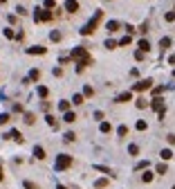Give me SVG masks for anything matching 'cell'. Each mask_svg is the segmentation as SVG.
<instances>
[{"label": "cell", "instance_id": "6da1fadb", "mask_svg": "<svg viewBox=\"0 0 175 189\" xmlns=\"http://www.w3.org/2000/svg\"><path fill=\"white\" fill-rule=\"evenodd\" d=\"M101 16H103V12H96L92 18H90V23H88V25H83L81 27V34L83 36H88V34H92L94 30H96V25H99V21H101Z\"/></svg>", "mask_w": 175, "mask_h": 189}, {"label": "cell", "instance_id": "7a4b0ae2", "mask_svg": "<svg viewBox=\"0 0 175 189\" xmlns=\"http://www.w3.org/2000/svg\"><path fill=\"white\" fill-rule=\"evenodd\" d=\"M70 164H72V158L65 155V153H61V155L56 158V164H54V167H56V171H65Z\"/></svg>", "mask_w": 175, "mask_h": 189}, {"label": "cell", "instance_id": "3957f363", "mask_svg": "<svg viewBox=\"0 0 175 189\" xmlns=\"http://www.w3.org/2000/svg\"><path fill=\"white\" fill-rule=\"evenodd\" d=\"M50 18H52V14L47 12V9H41V7L34 9V21L36 23H45V21H50Z\"/></svg>", "mask_w": 175, "mask_h": 189}, {"label": "cell", "instance_id": "277c9868", "mask_svg": "<svg viewBox=\"0 0 175 189\" xmlns=\"http://www.w3.org/2000/svg\"><path fill=\"white\" fill-rule=\"evenodd\" d=\"M153 86V81L150 79H141L139 83H135V86H132V90H137V92H141V90H148Z\"/></svg>", "mask_w": 175, "mask_h": 189}, {"label": "cell", "instance_id": "5b68a950", "mask_svg": "<svg viewBox=\"0 0 175 189\" xmlns=\"http://www.w3.org/2000/svg\"><path fill=\"white\" fill-rule=\"evenodd\" d=\"M63 9H65V12H70V14H76V12H79V2H76V0H65Z\"/></svg>", "mask_w": 175, "mask_h": 189}, {"label": "cell", "instance_id": "8992f818", "mask_svg": "<svg viewBox=\"0 0 175 189\" xmlns=\"http://www.w3.org/2000/svg\"><path fill=\"white\" fill-rule=\"evenodd\" d=\"M47 52V47L43 45H34V47H27V54H45Z\"/></svg>", "mask_w": 175, "mask_h": 189}, {"label": "cell", "instance_id": "52a82bcc", "mask_svg": "<svg viewBox=\"0 0 175 189\" xmlns=\"http://www.w3.org/2000/svg\"><path fill=\"white\" fill-rule=\"evenodd\" d=\"M38 79H41V70H36V68H34L32 72H29V77H27L23 83H29V81H38Z\"/></svg>", "mask_w": 175, "mask_h": 189}, {"label": "cell", "instance_id": "ba28073f", "mask_svg": "<svg viewBox=\"0 0 175 189\" xmlns=\"http://www.w3.org/2000/svg\"><path fill=\"white\" fill-rule=\"evenodd\" d=\"M119 27H121V23H119V21H108V25H105V30H108V32L112 34V32H117V30H119Z\"/></svg>", "mask_w": 175, "mask_h": 189}, {"label": "cell", "instance_id": "9c48e42d", "mask_svg": "<svg viewBox=\"0 0 175 189\" xmlns=\"http://www.w3.org/2000/svg\"><path fill=\"white\" fill-rule=\"evenodd\" d=\"M34 158L36 160H45V149L43 146H34Z\"/></svg>", "mask_w": 175, "mask_h": 189}, {"label": "cell", "instance_id": "30bf717a", "mask_svg": "<svg viewBox=\"0 0 175 189\" xmlns=\"http://www.w3.org/2000/svg\"><path fill=\"white\" fill-rule=\"evenodd\" d=\"M130 99H132V94H130V92H121V94H119V97H117L114 101H119V104H123V101H130Z\"/></svg>", "mask_w": 175, "mask_h": 189}, {"label": "cell", "instance_id": "8fae6325", "mask_svg": "<svg viewBox=\"0 0 175 189\" xmlns=\"http://www.w3.org/2000/svg\"><path fill=\"white\" fill-rule=\"evenodd\" d=\"M5 137H11V140H16V142H23V135H20V133H18V131H16V128L11 131V133H7Z\"/></svg>", "mask_w": 175, "mask_h": 189}, {"label": "cell", "instance_id": "7c38bea8", "mask_svg": "<svg viewBox=\"0 0 175 189\" xmlns=\"http://www.w3.org/2000/svg\"><path fill=\"white\" fill-rule=\"evenodd\" d=\"M139 50H141V52H148V50H150V41L141 39V41H139Z\"/></svg>", "mask_w": 175, "mask_h": 189}, {"label": "cell", "instance_id": "4fadbf2b", "mask_svg": "<svg viewBox=\"0 0 175 189\" xmlns=\"http://www.w3.org/2000/svg\"><path fill=\"white\" fill-rule=\"evenodd\" d=\"M63 119H65V122H67V124H72V122H76V115H74V113H72V110H67V113H65V117H63Z\"/></svg>", "mask_w": 175, "mask_h": 189}, {"label": "cell", "instance_id": "5bb4252c", "mask_svg": "<svg viewBox=\"0 0 175 189\" xmlns=\"http://www.w3.org/2000/svg\"><path fill=\"white\" fill-rule=\"evenodd\" d=\"M159 47H162V50H168V47H171V39H168V36H164V39L159 41Z\"/></svg>", "mask_w": 175, "mask_h": 189}, {"label": "cell", "instance_id": "9a60e30c", "mask_svg": "<svg viewBox=\"0 0 175 189\" xmlns=\"http://www.w3.org/2000/svg\"><path fill=\"white\" fill-rule=\"evenodd\" d=\"M159 155H162V160H171V158H173V151H171V149H162Z\"/></svg>", "mask_w": 175, "mask_h": 189}, {"label": "cell", "instance_id": "2e32d148", "mask_svg": "<svg viewBox=\"0 0 175 189\" xmlns=\"http://www.w3.org/2000/svg\"><path fill=\"white\" fill-rule=\"evenodd\" d=\"M72 104H74V106H81V104H83V94H79V92H76L74 97H72Z\"/></svg>", "mask_w": 175, "mask_h": 189}, {"label": "cell", "instance_id": "e0dca14e", "mask_svg": "<svg viewBox=\"0 0 175 189\" xmlns=\"http://www.w3.org/2000/svg\"><path fill=\"white\" fill-rule=\"evenodd\" d=\"M58 110L67 113V110H70V101H58Z\"/></svg>", "mask_w": 175, "mask_h": 189}, {"label": "cell", "instance_id": "ac0fdd59", "mask_svg": "<svg viewBox=\"0 0 175 189\" xmlns=\"http://www.w3.org/2000/svg\"><path fill=\"white\" fill-rule=\"evenodd\" d=\"M94 169H96V171H101V173H108V176H112V169H108V167H101V164H96Z\"/></svg>", "mask_w": 175, "mask_h": 189}, {"label": "cell", "instance_id": "d6986e66", "mask_svg": "<svg viewBox=\"0 0 175 189\" xmlns=\"http://www.w3.org/2000/svg\"><path fill=\"white\" fill-rule=\"evenodd\" d=\"M23 187H25V189H41V187H38L36 182H32V180H25V182H23Z\"/></svg>", "mask_w": 175, "mask_h": 189}, {"label": "cell", "instance_id": "ffe728a7", "mask_svg": "<svg viewBox=\"0 0 175 189\" xmlns=\"http://www.w3.org/2000/svg\"><path fill=\"white\" fill-rule=\"evenodd\" d=\"M47 94H50V90H47L45 86H38V97H43V99H45Z\"/></svg>", "mask_w": 175, "mask_h": 189}, {"label": "cell", "instance_id": "44dd1931", "mask_svg": "<svg viewBox=\"0 0 175 189\" xmlns=\"http://www.w3.org/2000/svg\"><path fill=\"white\" fill-rule=\"evenodd\" d=\"M34 122H36V117L32 113H25V124H34Z\"/></svg>", "mask_w": 175, "mask_h": 189}, {"label": "cell", "instance_id": "7402d4cb", "mask_svg": "<svg viewBox=\"0 0 175 189\" xmlns=\"http://www.w3.org/2000/svg\"><path fill=\"white\" fill-rule=\"evenodd\" d=\"M117 133H119V137H126V135H128V126H119Z\"/></svg>", "mask_w": 175, "mask_h": 189}, {"label": "cell", "instance_id": "603a6c76", "mask_svg": "<svg viewBox=\"0 0 175 189\" xmlns=\"http://www.w3.org/2000/svg\"><path fill=\"white\" fill-rule=\"evenodd\" d=\"M50 39L56 43V41H61V39H63V34H61V32H52V34H50Z\"/></svg>", "mask_w": 175, "mask_h": 189}, {"label": "cell", "instance_id": "cb8c5ba5", "mask_svg": "<svg viewBox=\"0 0 175 189\" xmlns=\"http://www.w3.org/2000/svg\"><path fill=\"white\" fill-rule=\"evenodd\" d=\"M128 153H130V155H137V153H139V146H137V144H130V146H128Z\"/></svg>", "mask_w": 175, "mask_h": 189}, {"label": "cell", "instance_id": "d4e9b609", "mask_svg": "<svg viewBox=\"0 0 175 189\" xmlns=\"http://www.w3.org/2000/svg\"><path fill=\"white\" fill-rule=\"evenodd\" d=\"M117 45H119V43H117V41H112V39H108V41H105V47H108V50H114Z\"/></svg>", "mask_w": 175, "mask_h": 189}, {"label": "cell", "instance_id": "484cf974", "mask_svg": "<svg viewBox=\"0 0 175 189\" xmlns=\"http://www.w3.org/2000/svg\"><path fill=\"white\" fill-rule=\"evenodd\" d=\"M110 124H108V122H101V133H110Z\"/></svg>", "mask_w": 175, "mask_h": 189}, {"label": "cell", "instance_id": "4316f807", "mask_svg": "<svg viewBox=\"0 0 175 189\" xmlns=\"http://www.w3.org/2000/svg\"><path fill=\"white\" fill-rule=\"evenodd\" d=\"M130 41H132V36L128 34V36H123V39L119 41V45H130Z\"/></svg>", "mask_w": 175, "mask_h": 189}, {"label": "cell", "instance_id": "83f0119b", "mask_svg": "<svg viewBox=\"0 0 175 189\" xmlns=\"http://www.w3.org/2000/svg\"><path fill=\"white\" fill-rule=\"evenodd\" d=\"M83 94H85V97H92V94H94L92 86H85V88H83Z\"/></svg>", "mask_w": 175, "mask_h": 189}, {"label": "cell", "instance_id": "f1b7e54d", "mask_svg": "<svg viewBox=\"0 0 175 189\" xmlns=\"http://www.w3.org/2000/svg\"><path fill=\"white\" fill-rule=\"evenodd\" d=\"M146 128H148V124H146L144 119H139V122H137V131H146Z\"/></svg>", "mask_w": 175, "mask_h": 189}, {"label": "cell", "instance_id": "f546056e", "mask_svg": "<svg viewBox=\"0 0 175 189\" xmlns=\"http://www.w3.org/2000/svg\"><path fill=\"white\" fill-rule=\"evenodd\" d=\"M141 180H144V182H150V180H153V173H150V171H146V173L141 176Z\"/></svg>", "mask_w": 175, "mask_h": 189}, {"label": "cell", "instance_id": "4dcf8cb0", "mask_svg": "<svg viewBox=\"0 0 175 189\" xmlns=\"http://www.w3.org/2000/svg\"><path fill=\"white\" fill-rule=\"evenodd\" d=\"M105 185H108V180H103V178H101V180H96V182H94V187H96V189H101V187H105Z\"/></svg>", "mask_w": 175, "mask_h": 189}, {"label": "cell", "instance_id": "1f68e13d", "mask_svg": "<svg viewBox=\"0 0 175 189\" xmlns=\"http://www.w3.org/2000/svg\"><path fill=\"white\" fill-rule=\"evenodd\" d=\"M164 18H166V23H173V21H175V12H168Z\"/></svg>", "mask_w": 175, "mask_h": 189}, {"label": "cell", "instance_id": "d6a6232c", "mask_svg": "<svg viewBox=\"0 0 175 189\" xmlns=\"http://www.w3.org/2000/svg\"><path fill=\"white\" fill-rule=\"evenodd\" d=\"M76 140V135L72 133V131H70V133H65V142H74Z\"/></svg>", "mask_w": 175, "mask_h": 189}, {"label": "cell", "instance_id": "836d02e7", "mask_svg": "<svg viewBox=\"0 0 175 189\" xmlns=\"http://www.w3.org/2000/svg\"><path fill=\"white\" fill-rule=\"evenodd\" d=\"M146 106H148V101H146V99H137V108H146Z\"/></svg>", "mask_w": 175, "mask_h": 189}, {"label": "cell", "instance_id": "e575fe53", "mask_svg": "<svg viewBox=\"0 0 175 189\" xmlns=\"http://www.w3.org/2000/svg\"><path fill=\"white\" fill-rule=\"evenodd\" d=\"M7 122H9V115H7V113H2V115H0V124H7Z\"/></svg>", "mask_w": 175, "mask_h": 189}, {"label": "cell", "instance_id": "d590c367", "mask_svg": "<svg viewBox=\"0 0 175 189\" xmlns=\"http://www.w3.org/2000/svg\"><path fill=\"white\" fill-rule=\"evenodd\" d=\"M16 12H18V14H20V16H27V14H29V12H27V9H25V7H16Z\"/></svg>", "mask_w": 175, "mask_h": 189}, {"label": "cell", "instance_id": "8d00e7d4", "mask_svg": "<svg viewBox=\"0 0 175 189\" xmlns=\"http://www.w3.org/2000/svg\"><path fill=\"white\" fill-rule=\"evenodd\" d=\"M45 119H47V124H50V126H56V119H54V117H52V115H47V117H45Z\"/></svg>", "mask_w": 175, "mask_h": 189}, {"label": "cell", "instance_id": "74e56055", "mask_svg": "<svg viewBox=\"0 0 175 189\" xmlns=\"http://www.w3.org/2000/svg\"><path fill=\"white\" fill-rule=\"evenodd\" d=\"M164 90H166V88H164V86H157V88H155V90H153V94H162Z\"/></svg>", "mask_w": 175, "mask_h": 189}, {"label": "cell", "instance_id": "f35d334b", "mask_svg": "<svg viewBox=\"0 0 175 189\" xmlns=\"http://www.w3.org/2000/svg\"><path fill=\"white\" fill-rule=\"evenodd\" d=\"M43 5H45L47 9H52V7H54V0H43Z\"/></svg>", "mask_w": 175, "mask_h": 189}, {"label": "cell", "instance_id": "ab89813d", "mask_svg": "<svg viewBox=\"0 0 175 189\" xmlns=\"http://www.w3.org/2000/svg\"><path fill=\"white\" fill-rule=\"evenodd\" d=\"M157 173H166V164H157Z\"/></svg>", "mask_w": 175, "mask_h": 189}, {"label": "cell", "instance_id": "60d3db41", "mask_svg": "<svg viewBox=\"0 0 175 189\" xmlns=\"http://www.w3.org/2000/svg\"><path fill=\"white\" fill-rule=\"evenodd\" d=\"M5 36H7V39H14L16 34H14V30H5Z\"/></svg>", "mask_w": 175, "mask_h": 189}, {"label": "cell", "instance_id": "b9f144b4", "mask_svg": "<svg viewBox=\"0 0 175 189\" xmlns=\"http://www.w3.org/2000/svg\"><path fill=\"white\" fill-rule=\"evenodd\" d=\"M144 167H148V162H146V160H141V162H137V167H135V169H144Z\"/></svg>", "mask_w": 175, "mask_h": 189}, {"label": "cell", "instance_id": "7bdbcfd3", "mask_svg": "<svg viewBox=\"0 0 175 189\" xmlns=\"http://www.w3.org/2000/svg\"><path fill=\"white\" fill-rule=\"evenodd\" d=\"M135 59L141 61V59H144V52H141V50H139V52H135Z\"/></svg>", "mask_w": 175, "mask_h": 189}, {"label": "cell", "instance_id": "ee69618b", "mask_svg": "<svg viewBox=\"0 0 175 189\" xmlns=\"http://www.w3.org/2000/svg\"><path fill=\"white\" fill-rule=\"evenodd\" d=\"M168 63H171V65H175V54H171V56H168Z\"/></svg>", "mask_w": 175, "mask_h": 189}, {"label": "cell", "instance_id": "f6af8a7d", "mask_svg": "<svg viewBox=\"0 0 175 189\" xmlns=\"http://www.w3.org/2000/svg\"><path fill=\"white\" fill-rule=\"evenodd\" d=\"M2 178H5V173H2V164H0V180H2Z\"/></svg>", "mask_w": 175, "mask_h": 189}, {"label": "cell", "instance_id": "bcb514c9", "mask_svg": "<svg viewBox=\"0 0 175 189\" xmlns=\"http://www.w3.org/2000/svg\"><path fill=\"white\" fill-rule=\"evenodd\" d=\"M56 189H65V187H63V185H58V187H56Z\"/></svg>", "mask_w": 175, "mask_h": 189}, {"label": "cell", "instance_id": "7dc6e473", "mask_svg": "<svg viewBox=\"0 0 175 189\" xmlns=\"http://www.w3.org/2000/svg\"><path fill=\"white\" fill-rule=\"evenodd\" d=\"M5 2H7V0H0V5H5Z\"/></svg>", "mask_w": 175, "mask_h": 189}, {"label": "cell", "instance_id": "c3c4849f", "mask_svg": "<svg viewBox=\"0 0 175 189\" xmlns=\"http://www.w3.org/2000/svg\"><path fill=\"white\" fill-rule=\"evenodd\" d=\"M173 77H175V72H173Z\"/></svg>", "mask_w": 175, "mask_h": 189}, {"label": "cell", "instance_id": "681fc988", "mask_svg": "<svg viewBox=\"0 0 175 189\" xmlns=\"http://www.w3.org/2000/svg\"><path fill=\"white\" fill-rule=\"evenodd\" d=\"M173 189H175V187H173Z\"/></svg>", "mask_w": 175, "mask_h": 189}]
</instances>
